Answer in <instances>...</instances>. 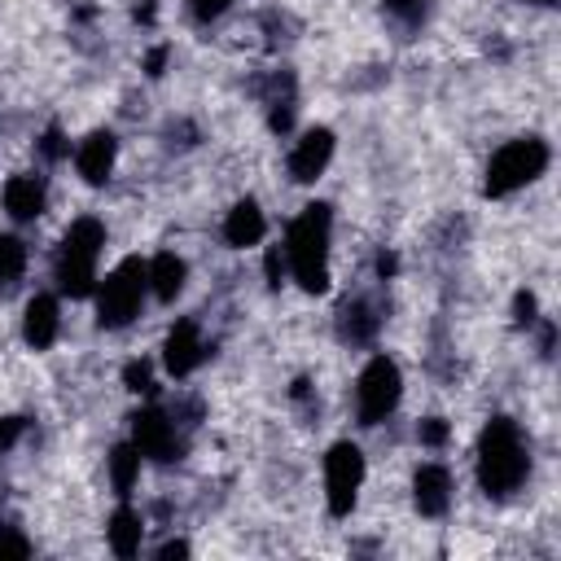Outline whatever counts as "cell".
Segmentation results:
<instances>
[{"instance_id":"cell-8","label":"cell","mask_w":561,"mask_h":561,"mask_svg":"<svg viewBox=\"0 0 561 561\" xmlns=\"http://www.w3.org/2000/svg\"><path fill=\"white\" fill-rule=\"evenodd\" d=\"M131 443H136V451L149 456V460H175V456H180V438H175L171 421H167L158 408H145V412L131 416Z\"/></svg>"},{"instance_id":"cell-31","label":"cell","mask_w":561,"mask_h":561,"mask_svg":"<svg viewBox=\"0 0 561 561\" xmlns=\"http://www.w3.org/2000/svg\"><path fill=\"white\" fill-rule=\"evenodd\" d=\"M267 276H272V285H280V254L276 250L267 254Z\"/></svg>"},{"instance_id":"cell-16","label":"cell","mask_w":561,"mask_h":561,"mask_svg":"<svg viewBox=\"0 0 561 561\" xmlns=\"http://www.w3.org/2000/svg\"><path fill=\"white\" fill-rule=\"evenodd\" d=\"M184 276H188V267H184L180 254L162 250V254L149 259V285H153V294H158L162 302H171V298L184 289Z\"/></svg>"},{"instance_id":"cell-19","label":"cell","mask_w":561,"mask_h":561,"mask_svg":"<svg viewBox=\"0 0 561 561\" xmlns=\"http://www.w3.org/2000/svg\"><path fill=\"white\" fill-rule=\"evenodd\" d=\"M26 267V245L18 237H4L0 232V285H13Z\"/></svg>"},{"instance_id":"cell-28","label":"cell","mask_w":561,"mask_h":561,"mask_svg":"<svg viewBox=\"0 0 561 561\" xmlns=\"http://www.w3.org/2000/svg\"><path fill=\"white\" fill-rule=\"evenodd\" d=\"M44 153H48V158H61V153H66V145H61V127H48V131H44Z\"/></svg>"},{"instance_id":"cell-3","label":"cell","mask_w":561,"mask_h":561,"mask_svg":"<svg viewBox=\"0 0 561 561\" xmlns=\"http://www.w3.org/2000/svg\"><path fill=\"white\" fill-rule=\"evenodd\" d=\"M105 245V228L83 215L70 224L66 241H61V254H57V280L70 298H88L92 294V280H96V254Z\"/></svg>"},{"instance_id":"cell-14","label":"cell","mask_w":561,"mask_h":561,"mask_svg":"<svg viewBox=\"0 0 561 561\" xmlns=\"http://www.w3.org/2000/svg\"><path fill=\"white\" fill-rule=\"evenodd\" d=\"M263 232H267L263 210H259L250 197H245V202H237V206L228 210V219H224V241H228V245H237V250H245V245L263 241Z\"/></svg>"},{"instance_id":"cell-27","label":"cell","mask_w":561,"mask_h":561,"mask_svg":"<svg viewBox=\"0 0 561 561\" xmlns=\"http://www.w3.org/2000/svg\"><path fill=\"white\" fill-rule=\"evenodd\" d=\"M513 307H517V324H530V320H535V294H526V289H522Z\"/></svg>"},{"instance_id":"cell-13","label":"cell","mask_w":561,"mask_h":561,"mask_svg":"<svg viewBox=\"0 0 561 561\" xmlns=\"http://www.w3.org/2000/svg\"><path fill=\"white\" fill-rule=\"evenodd\" d=\"M114 136L110 131H92L83 145H79V153H75V162H79V175L88 180V184H105V175H110V167H114Z\"/></svg>"},{"instance_id":"cell-12","label":"cell","mask_w":561,"mask_h":561,"mask_svg":"<svg viewBox=\"0 0 561 561\" xmlns=\"http://www.w3.org/2000/svg\"><path fill=\"white\" fill-rule=\"evenodd\" d=\"M22 337H26L35 351H48V346L57 342V298H48V294H35V298L26 302Z\"/></svg>"},{"instance_id":"cell-9","label":"cell","mask_w":561,"mask_h":561,"mask_svg":"<svg viewBox=\"0 0 561 561\" xmlns=\"http://www.w3.org/2000/svg\"><path fill=\"white\" fill-rule=\"evenodd\" d=\"M329 158H333V131H329V127H316V131H307V136L294 145V153H289V175H294L298 184H311V180L329 167Z\"/></svg>"},{"instance_id":"cell-17","label":"cell","mask_w":561,"mask_h":561,"mask_svg":"<svg viewBox=\"0 0 561 561\" xmlns=\"http://www.w3.org/2000/svg\"><path fill=\"white\" fill-rule=\"evenodd\" d=\"M110 548L118 557H136L140 552V517L127 504H118L114 517H110Z\"/></svg>"},{"instance_id":"cell-21","label":"cell","mask_w":561,"mask_h":561,"mask_svg":"<svg viewBox=\"0 0 561 561\" xmlns=\"http://www.w3.org/2000/svg\"><path fill=\"white\" fill-rule=\"evenodd\" d=\"M123 381H127V390H149V364L145 359H131L123 368Z\"/></svg>"},{"instance_id":"cell-30","label":"cell","mask_w":561,"mask_h":561,"mask_svg":"<svg viewBox=\"0 0 561 561\" xmlns=\"http://www.w3.org/2000/svg\"><path fill=\"white\" fill-rule=\"evenodd\" d=\"M158 557H162V561H171V557H188V543H180V539H175V543H162Z\"/></svg>"},{"instance_id":"cell-26","label":"cell","mask_w":561,"mask_h":561,"mask_svg":"<svg viewBox=\"0 0 561 561\" xmlns=\"http://www.w3.org/2000/svg\"><path fill=\"white\" fill-rule=\"evenodd\" d=\"M386 9L394 18H403V22H416L421 18V0H386Z\"/></svg>"},{"instance_id":"cell-15","label":"cell","mask_w":561,"mask_h":561,"mask_svg":"<svg viewBox=\"0 0 561 561\" xmlns=\"http://www.w3.org/2000/svg\"><path fill=\"white\" fill-rule=\"evenodd\" d=\"M4 210L13 219H35L44 210V184L35 175H13L4 184Z\"/></svg>"},{"instance_id":"cell-4","label":"cell","mask_w":561,"mask_h":561,"mask_svg":"<svg viewBox=\"0 0 561 561\" xmlns=\"http://www.w3.org/2000/svg\"><path fill=\"white\" fill-rule=\"evenodd\" d=\"M548 167V145L535 140V136H522V140H508L491 153V167H486V197H504L522 184H530L535 175H543Z\"/></svg>"},{"instance_id":"cell-22","label":"cell","mask_w":561,"mask_h":561,"mask_svg":"<svg viewBox=\"0 0 561 561\" xmlns=\"http://www.w3.org/2000/svg\"><path fill=\"white\" fill-rule=\"evenodd\" d=\"M0 557H31V543L18 530H0Z\"/></svg>"},{"instance_id":"cell-2","label":"cell","mask_w":561,"mask_h":561,"mask_svg":"<svg viewBox=\"0 0 561 561\" xmlns=\"http://www.w3.org/2000/svg\"><path fill=\"white\" fill-rule=\"evenodd\" d=\"M526 447L508 416H491L478 438V482L486 495H508L526 478Z\"/></svg>"},{"instance_id":"cell-24","label":"cell","mask_w":561,"mask_h":561,"mask_svg":"<svg viewBox=\"0 0 561 561\" xmlns=\"http://www.w3.org/2000/svg\"><path fill=\"white\" fill-rule=\"evenodd\" d=\"M26 430V421L22 416H0V451H9L13 443H18V434Z\"/></svg>"},{"instance_id":"cell-5","label":"cell","mask_w":561,"mask_h":561,"mask_svg":"<svg viewBox=\"0 0 561 561\" xmlns=\"http://www.w3.org/2000/svg\"><path fill=\"white\" fill-rule=\"evenodd\" d=\"M145 285H149V263H140L136 254L123 259V263L105 276V285H101V294H96V320H101L105 329H123V324L140 311Z\"/></svg>"},{"instance_id":"cell-11","label":"cell","mask_w":561,"mask_h":561,"mask_svg":"<svg viewBox=\"0 0 561 561\" xmlns=\"http://www.w3.org/2000/svg\"><path fill=\"white\" fill-rule=\"evenodd\" d=\"M412 500L421 508V517H443L451 504V478L443 465H421L412 478Z\"/></svg>"},{"instance_id":"cell-10","label":"cell","mask_w":561,"mask_h":561,"mask_svg":"<svg viewBox=\"0 0 561 561\" xmlns=\"http://www.w3.org/2000/svg\"><path fill=\"white\" fill-rule=\"evenodd\" d=\"M162 359H167L171 377H188V373L206 359V346H202V337H197V324H193V320H180V324L167 333Z\"/></svg>"},{"instance_id":"cell-20","label":"cell","mask_w":561,"mask_h":561,"mask_svg":"<svg viewBox=\"0 0 561 561\" xmlns=\"http://www.w3.org/2000/svg\"><path fill=\"white\" fill-rule=\"evenodd\" d=\"M373 329H377V316H368V307H364V302L342 307V337L364 342V337H373Z\"/></svg>"},{"instance_id":"cell-1","label":"cell","mask_w":561,"mask_h":561,"mask_svg":"<svg viewBox=\"0 0 561 561\" xmlns=\"http://www.w3.org/2000/svg\"><path fill=\"white\" fill-rule=\"evenodd\" d=\"M329 224H333L329 206L311 202V206H302V215L285 232V254H289L294 280L307 294H324L329 289Z\"/></svg>"},{"instance_id":"cell-25","label":"cell","mask_w":561,"mask_h":561,"mask_svg":"<svg viewBox=\"0 0 561 561\" xmlns=\"http://www.w3.org/2000/svg\"><path fill=\"white\" fill-rule=\"evenodd\" d=\"M228 4H232V0H188V9H193V18H197V22H210V18H219Z\"/></svg>"},{"instance_id":"cell-7","label":"cell","mask_w":561,"mask_h":561,"mask_svg":"<svg viewBox=\"0 0 561 561\" xmlns=\"http://www.w3.org/2000/svg\"><path fill=\"white\" fill-rule=\"evenodd\" d=\"M359 482H364V456H359V447L355 443H333L329 456H324V491H329V513L333 517H346L355 508Z\"/></svg>"},{"instance_id":"cell-6","label":"cell","mask_w":561,"mask_h":561,"mask_svg":"<svg viewBox=\"0 0 561 561\" xmlns=\"http://www.w3.org/2000/svg\"><path fill=\"white\" fill-rule=\"evenodd\" d=\"M399 390H403V377H399L394 359L373 355V359L364 364V373H359V386H355L359 421H364V425L386 421V412H394V403H399Z\"/></svg>"},{"instance_id":"cell-32","label":"cell","mask_w":561,"mask_h":561,"mask_svg":"<svg viewBox=\"0 0 561 561\" xmlns=\"http://www.w3.org/2000/svg\"><path fill=\"white\" fill-rule=\"evenodd\" d=\"M530 4H552V0H530Z\"/></svg>"},{"instance_id":"cell-29","label":"cell","mask_w":561,"mask_h":561,"mask_svg":"<svg viewBox=\"0 0 561 561\" xmlns=\"http://www.w3.org/2000/svg\"><path fill=\"white\" fill-rule=\"evenodd\" d=\"M162 66H167V48H153V53L145 57V70H149V75H162Z\"/></svg>"},{"instance_id":"cell-23","label":"cell","mask_w":561,"mask_h":561,"mask_svg":"<svg viewBox=\"0 0 561 561\" xmlns=\"http://www.w3.org/2000/svg\"><path fill=\"white\" fill-rule=\"evenodd\" d=\"M421 443H425V447H443V443H447V425H443L438 416L421 421Z\"/></svg>"},{"instance_id":"cell-18","label":"cell","mask_w":561,"mask_h":561,"mask_svg":"<svg viewBox=\"0 0 561 561\" xmlns=\"http://www.w3.org/2000/svg\"><path fill=\"white\" fill-rule=\"evenodd\" d=\"M136 469H140V451H136V443H118V447L110 451V478H114V491H118V495L131 491Z\"/></svg>"}]
</instances>
